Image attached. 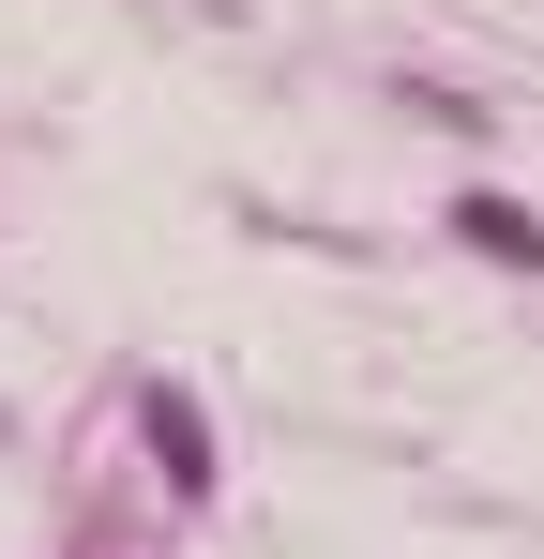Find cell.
<instances>
[{
    "label": "cell",
    "mask_w": 544,
    "mask_h": 559,
    "mask_svg": "<svg viewBox=\"0 0 544 559\" xmlns=\"http://www.w3.org/2000/svg\"><path fill=\"white\" fill-rule=\"evenodd\" d=\"M453 227H469V242H484V258H544V227H530V212H515V197H469V212H453Z\"/></svg>",
    "instance_id": "1"
}]
</instances>
